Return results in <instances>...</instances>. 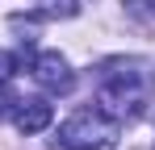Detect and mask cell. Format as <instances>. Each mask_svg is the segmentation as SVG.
Returning <instances> with one entry per match:
<instances>
[{
    "instance_id": "cell-5",
    "label": "cell",
    "mask_w": 155,
    "mask_h": 150,
    "mask_svg": "<svg viewBox=\"0 0 155 150\" xmlns=\"http://www.w3.org/2000/svg\"><path fill=\"white\" fill-rule=\"evenodd\" d=\"M17 104H21V96H17V88H13L8 79H0V121H8V117L17 113Z\"/></svg>"
},
{
    "instance_id": "cell-4",
    "label": "cell",
    "mask_w": 155,
    "mask_h": 150,
    "mask_svg": "<svg viewBox=\"0 0 155 150\" xmlns=\"http://www.w3.org/2000/svg\"><path fill=\"white\" fill-rule=\"evenodd\" d=\"M13 121L21 133H42L46 125L54 121V104L46 96H34V100H21L17 104V113H13Z\"/></svg>"
},
{
    "instance_id": "cell-3",
    "label": "cell",
    "mask_w": 155,
    "mask_h": 150,
    "mask_svg": "<svg viewBox=\"0 0 155 150\" xmlns=\"http://www.w3.org/2000/svg\"><path fill=\"white\" fill-rule=\"evenodd\" d=\"M29 71H34V79L42 83V92H51V96H67V92L76 88V75H71L67 58H63L59 50H42V54H34Z\"/></svg>"
},
{
    "instance_id": "cell-7",
    "label": "cell",
    "mask_w": 155,
    "mask_h": 150,
    "mask_svg": "<svg viewBox=\"0 0 155 150\" xmlns=\"http://www.w3.org/2000/svg\"><path fill=\"white\" fill-rule=\"evenodd\" d=\"M13 71H17V54H4L0 50V79H8Z\"/></svg>"
},
{
    "instance_id": "cell-1",
    "label": "cell",
    "mask_w": 155,
    "mask_h": 150,
    "mask_svg": "<svg viewBox=\"0 0 155 150\" xmlns=\"http://www.w3.org/2000/svg\"><path fill=\"white\" fill-rule=\"evenodd\" d=\"M151 92H155V79L138 58H113L97 75V100H101L105 113L117 117V121L143 117V108L151 104Z\"/></svg>"
},
{
    "instance_id": "cell-2",
    "label": "cell",
    "mask_w": 155,
    "mask_h": 150,
    "mask_svg": "<svg viewBox=\"0 0 155 150\" xmlns=\"http://www.w3.org/2000/svg\"><path fill=\"white\" fill-rule=\"evenodd\" d=\"M117 129H122V121L109 117L105 108H76L59 125L54 150H113L117 146Z\"/></svg>"
},
{
    "instance_id": "cell-6",
    "label": "cell",
    "mask_w": 155,
    "mask_h": 150,
    "mask_svg": "<svg viewBox=\"0 0 155 150\" xmlns=\"http://www.w3.org/2000/svg\"><path fill=\"white\" fill-rule=\"evenodd\" d=\"M46 4H51L54 17H76L80 8H84V0H46Z\"/></svg>"
},
{
    "instance_id": "cell-8",
    "label": "cell",
    "mask_w": 155,
    "mask_h": 150,
    "mask_svg": "<svg viewBox=\"0 0 155 150\" xmlns=\"http://www.w3.org/2000/svg\"><path fill=\"white\" fill-rule=\"evenodd\" d=\"M151 13H155V0H151Z\"/></svg>"
}]
</instances>
